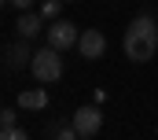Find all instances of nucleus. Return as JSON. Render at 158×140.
Here are the masks:
<instances>
[{
  "instance_id": "obj_11",
  "label": "nucleus",
  "mask_w": 158,
  "mask_h": 140,
  "mask_svg": "<svg viewBox=\"0 0 158 140\" xmlns=\"http://www.w3.org/2000/svg\"><path fill=\"white\" fill-rule=\"evenodd\" d=\"M7 7H15V11H30L33 7V0H4Z\"/></svg>"
},
{
  "instance_id": "obj_2",
  "label": "nucleus",
  "mask_w": 158,
  "mask_h": 140,
  "mask_svg": "<svg viewBox=\"0 0 158 140\" xmlns=\"http://www.w3.org/2000/svg\"><path fill=\"white\" fill-rule=\"evenodd\" d=\"M30 67H33V77H37L40 85H52V81H59L63 77V59H59V48H40L33 52V59H30Z\"/></svg>"
},
{
  "instance_id": "obj_6",
  "label": "nucleus",
  "mask_w": 158,
  "mask_h": 140,
  "mask_svg": "<svg viewBox=\"0 0 158 140\" xmlns=\"http://www.w3.org/2000/svg\"><path fill=\"white\" fill-rule=\"evenodd\" d=\"M40 26H44V15H37V11H22V15H19V37L33 41V37L40 33Z\"/></svg>"
},
{
  "instance_id": "obj_12",
  "label": "nucleus",
  "mask_w": 158,
  "mask_h": 140,
  "mask_svg": "<svg viewBox=\"0 0 158 140\" xmlns=\"http://www.w3.org/2000/svg\"><path fill=\"white\" fill-rule=\"evenodd\" d=\"M0 140H22V137H19L15 129H4V133H0Z\"/></svg>"
},
{
  "instance_id": "obj_4",
  "label": "nucleus",
  "mask_w": 158,
  "mask_h": 140,
  "mask_svg": "<svg viewBox=\"0 0 158 140\" xmlns=\"http://www.w3.org/2000/svg\"><path fill=\"white\" fill-rule=\"evenodd\" d=\"M74 129L85 133V137H92V133H99L103 129V111L92 103V107H77L74 111Z\"/></svg>"
},
{
  "instance_id": "obj_7",
  "label": "nucleus",
  "mask_w": 158,
  "mask_h": 140,
  "mask_svg": "<svg viewBox=\"0 0 158 140\" xmlns=\"http://www.w3.org/2000/svg\"><path fill=\"white\" fill-rule=\"evenodd\" d=\"M19 107H22V111H44V107H48L44 89H30V92H22V96H19Z\"/></svg>"
},
{
  "instance_id": "obj_10",
  "label": "nucleus",
  "mask_w": 158,
  "mask_h": 140,
  "mask_svg": "<svg viewBox=\"0 0 158 140\" xmlns=\"http://www.w3.org/2000/svg\"><path fill=\"white\" fill-rule=\"evenodd\" d=\"M0 125H4V129H15V111H11V107L0 114Z\"/></svg>"
},
{
  "instance_id": "obj_9",
  "label": "nucleus",
  "mask_w": 158,
  "mask_h": 140,
  "mask_svg": "<svg viewBox=\"0 0 158 140\" xmlns=\"http://www.w3.org/2000/svg\"><path fill=\"white\" fill-rule=\"evenodd\" d=\"M59 11H63V0H44V4H40V15H44V19H55Z\"/></svg>"
},
{
  "instance_id": "obj_8",
  "label": "nucleus",
  "mask_w": 158,
  "mask_h": 140,
  "mask_svg": "<svg viewBox=\"0 0 158 140\" xmlns=\"http://www.w3.org/2000/svg\"><path fill=\"white\" fill-rule=\"evenodd\" d=\"M26 59H33V55H30L26 37H22V41H15V44L7 48V67H19V63H26Z\"/></svg>"
},
{
  "instance_id": "obj_5",
  "label": "nucleus",
  "mask_w": 158,
  "mask_h": 140,
  "mask_svg": "<svg viewBox=\"0 0 158 140\" xmlns=\"http://www.w3.org/2000/svg\"><path fill=\"white\" fill-rule=\"evenodd\" d=\"M77 52H81V59H99L107 52V37L99 33V30H85L81 41H77Z\"/></svg>"
},
{
  "instance_id": "obj_1",
  "label": "nucleus",
  "mask_w": 158,
  "mask_h": 140,
  "mask_svg": "<svg viewBox=\"0 0 158 140\" xmlns=\"http://www.w3.org/2000/svg\"><path fill=\"white\" fill-rule=\"evenodd\" d=\"M121 48H125V55H129L132 63H147V59L155 55V48H158V26H155V19H151V15H136V19L129 22V30H125Z\"/></svg>"
},
{
  "instance_id": "obj_3",
  "label": "nucleus",
  "mask_w": 158,
  "mask_h": 140,
  "mask_svg": "<svg viewBox=\"0 0 158 140\" xmlns=\"http://www.w3.org/2000/svg\"><path fill=\"white\" fill-rule=\"evenodd\" d=\"M77 41H81V33H77L74 22H66V19H55L52 22V30H48V44L52 48L66 52V48H77Z\"/></svg>"
}]
</instances>
